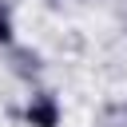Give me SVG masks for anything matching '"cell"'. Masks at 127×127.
Returning a JSON list of instances; mask_svg holds the SVG:
<instances>
[{
    "mask_svg": "<svg viewBox=\"0 0 127 127\" xmlns=\"http://www.w3.org/2000/svg\"><path fill=\"white\" fill-rule=\"evenodd\" d=\"M0 48H12V12H8V4H0Z\"/></svg>",
    "mask_w": 127,
    "mask_h": 127,
    "instance_id": "7a4b0ae2",
    "label": "cell"
},
{
    "mask_svg": "<svg viewBox=\"0 0 127 127\" xmlns=\"http://www.w3.org/2000/svg\"><path fill=\"white\" fill-rule=\"evenodd\" d=\"M24 119H28L32 127H56V123H60V103H56L52 95H32Z\"/></svg>",
    "mask_w": 127,
    "mask_h": 127,
    "instance_id": "6da1fadb",
    "label": "cell"
}]
</instances>
